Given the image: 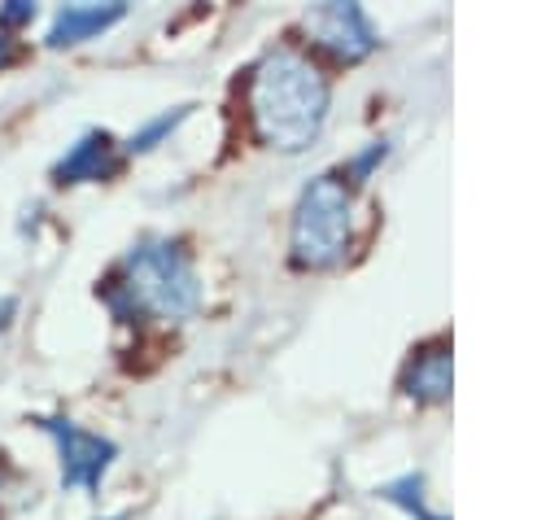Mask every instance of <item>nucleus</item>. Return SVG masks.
<instances>
[{
  "instance_id": "nucleus-15",
  "label": "nucleus",
  "mask_w": 559,
  "mask_h": 520,
  "mask_svg": "<svg viewBox=\"0 0 559 520\" xmlns=\"http://www.w3.org/2000/svg\"><path fill=\"white\" fill-rule=\"evenodd\" d=\"M9 481H13V468H9V463H4V454H0V494L9 489Z\"/></svg>"
},
{
  "instance_id": "nucleus-4",
  "label": "nucleus",
  "mask_w": 559,
  "mask_h": 520,
  "mask_svg": "<svg viewBox=\"0 0 559 520\" xmlns=\"http://www.w3.org/2000/svg\"><path fill=\"white\" fill-rule=\"evenodd\" d=\"M35 428L44 437H52L57 446V463H61V489H79V494H100L105 472L118 459V446L66 415H35Z\"/></svg>"
},
{
  "instance_id": "nucleus-13",
  "label": "nucleus",
  "mask_w": 559,
  "mask_h": 520,
  "mask_svg": "<svg viewBox=\"0 0 559 520\" xmlns=\"http://www.w3.org/2000/svg\"><path fill=\"white\" fill-rule=\"evenodd\" d=\"M17 57H22V44H17V35H4V31H0V74H4V70H9Z\"/></svg>"
},
{
  "instance_id": "nucleus-9",
  "label": "nucleus",
  "mask_w": 559,
  "mask_h": 520,
  "mask_svg": "<svg viewBox=\"0 0 559 520\" xmlns=\"http://www.w3.org/2000/svg\"><path fill=\"white\" fill-rule=\"evenodd\" d=\"M376 494H380L384 503L402 507L411 520H445V516H437V511L428 507V485H424V472H402V476L384 481Z\"/></svg>"
},
{
  "instance_id": "nucleus-12",
  "label": "nucleus",
  "mask_w": 559,
  "mask_h": 520,
  "mask_svg": "<svg viewBox=\"0 0 559 520\" xmlns=\"http://www.w3.org/2000/svg\"><path fill=\"white\" fill-rule=\"evenodd\" d=\"M35 4H26V0H9V4H0V31L4 35H13L17 26H31L35 22Z\"/></svg>"
},
{
  "instance_id": "nucleus-5",
  "label": "nucleus",
  "mask_w": 559,
  "mask_h": 520,
  "mask_svg": "<svg viewBox=\"0 0 559 520\" xmlns=\"http://www.w3.org/2000/svg\"><path fill=\"white\" fill-rule=\"evenodd\" d=\"M306 31L314 35L319 48H328L332 57L341 61H362L380 48V31L376 22L367 17L362 4H349V0H328V4H314L306 13Z\"/></svg>"
},
{
  "instance_id": "nucleus-6",
  "label": "nucleus",
  "mask_w": 559,
  "mask_h": 520,
  "mask_svg": "<svg viewBox=\"0 0 559 520\" xmlns=\"http://www.w3.org/2000/svg\"><path fill=\"white\" fill-rule=\"evenodd\" d=\"M118 166H122V144L105 127H87L52 162V179L57 184H105V179L118 175Z\"/></svg>"
},
{
  "instance_id": "nucleus-1",
  "label": "nucleus",
  "mask_w": 559,
  "mask_h": 520,
  "mask_svg": "<svg viewBox=\"0 0 559 520\" xmlns=\"http://www.w3.org/2000/svg\"><path fill=\"white\" fill-rule=\"evenodd\" d=\"M332 109L328 74L297 48L280 44L249 70V122L275 153H306Z\"/></svg>"
},
{
  "instance_id": "nucleus-16",
  "label": "nucleus",
  "mask_w": 559,
  "mask_h": 520,
  "mask_svg": "<svg viewBox=\"0 0 559 520\" xmlns=\"http://www.w3.org/2000/svg\"><path fill=\"white\" fill-rule=\"evenodd\" d=\"M105 520H127V511H118V516H105Z\"/></svg>"
},
{
  "instance_id": "nucleus-14",
  "label": "nucleus",
  "mask_w": 559,
  "mask_h": 520,
  "mask_svg": "<svg viewBox=\"0 0 559 520\" xmlns=\"http://www.w3.org/2000/svg\"><path fill=\"white\" fill-rule=\"evenodd\" d=\"M13 315H17V297L13 293H0V332L13 323Z\"/></svg>"
},
{
  "instance_id": "nucleus-8",
  "label": "nucleus",
  "mask_w": 559,
  "mask_h": 520,
  "mask_svg": "<svg viewBox=\"0 0 559 520\" xmlns=\"http://www.w3.org/2000/svg\"><path fill=\"white\" fill-rule=\"evenodd\" d=\"M450 380H454V367H450V345L437 341L428 350H419L406 367H402V393L415 398L419 406H441L450 398Z\"/></svg>"
},
{
  "instance_id": "nucleus-10",
  "label": "nucleus",
  "mask_w": 559,
  "mask_h": 520,
  "mask_svg": "<svg viewBox=\"0 0 559 520\" xmlns=\"http://www.w3.org/2000/svg\"><path fill=\"white\" fill-rule=\"evenodd\" d=\"M192 114V105H175V109H162L157 118H148L144 127H135L131 135H127V144H122V153H148V149H157L162 140H170L175 131H179V122Z\"/></svg>"
},
{
  "instance_id": "nucleus-11",
  "label": "nucleus",
  "mask_w": 559,
  "mask_h": 520,
  "mask_svg": "<svg viewBox=\"0 0 559 520\" xmlns=\"http://www.w3.org/2000/svg\"><path fill=\"white\" fill-rule=\"evenodd\" d=\"M384 157H389V140H371L367 149H358V153L345 162L341 179H349V184H367V179H371V170H376Z\"/></svg>"
},
{
  "instance_id": "nucleus-7",
  "label": "nucleus",
  "mask_w": 559,
  "mask_h": 520,
  "mask_svg": "<svg viewBox=\"0 0 559 520\" xmlns=\"http://www.w3.org/2000/svg\"><path fill=\"white\" fill-rule=\"evenodd\" d=\"M122 17H127V4H118V0H109V4H61V9L52 13V22H48L44 44H48V48H74V44H83V39L105 35V31L118 26Z\"/></svg>"
},
{
  "instance_id": "nucleus-3",
  "label": "nucleus",
  "mask_w": 559,
  "mask_h": 520,
  "mask_svg": "<svg viewBox=\"0 0 559 520\" xmlns=\"http://www.w3.org/2000/svg\"><path fill=\"white\" fill-rule=\"evenodd\" d=\"M354 236V197L349 184L336 170L314 175L293 205V227H288V258L297 271H332L345 262Z\"/></svg>"
},
{
  "instance_id": "nucleus-2",
  "label": "nucleus",
  "mask_w": 559,
  "mask_h": 520,
  "mask_svg": "<svg viewBox=\"0 0 559 520\" xmlns=\"http://www.w3.org/2000/svg\"><path fill=\"white\" fill-rule=\"evenodd\" d=\"M96 293L109 306V315L122 323H135V319L179 323V319L197 315V306H201V275H197L183 240L140 236L118 258V267L105 275V284Z\"/></svg>"
}]
</instances>
